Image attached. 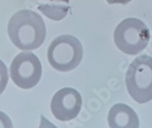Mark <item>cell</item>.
<instances>
[{"label": "cell", "mask_w": 152, "mask_h": 128, "mask_svg": "<svg viewBox=\"0 0 152 128\" xmlns=\"http://www.w3.org/2000/svg\"><path fill=\"white\" fill-rule=\"evenodd\" d=\"M107 123L110 128H139L136 112L125 104H116L109 110Z\"/></svg>", "instance_id": "52a82bcc"}, {"label": "cell", "mask_w": 152, "mask_h": 128, "mask_svg": "<svg viewBox=\"0 0 152 128\" xmlns=\"http://www.w3.org/2000/svg\"><path fill=\"white\" fill-rule=\"evenodd\" d=\"M83 47L80 41L70 35H62L55 38L48 50L50 65L59 72H69L81 63Z\"/></svg>", "instance_id": "3957f363"}, {"label": "cell", "mask_w": 152, "mask_h": 128, "mask_svg": "<svg viewBox=\"0 0 152 128\" xmlns=\"http://www.w3.org/2000/svg\"><path fill=\"white\" fill-rule=\"evenodd\" d=\"M46 3L38 5V10L43 13L47 17L54 20L59 21L65 18L68 13L69 0H44Z\"/></svg>", "instance_id": "ba28073f"}, {"label": "cell", "mask_w": 152, "mask_h": 128, "mask_svg": "<svg viewBox=\"0 0 152 128\" xmlns=\"http://www.w3.org/2000/svg\"><path fill=\"white\" fill-rule=\"evenodd\" d=\"M82 106V97L76 89L65 87L52 98L51 111L59 121H70L77 116Z\"/></svg>", "instance_id": "8992f818"}, {"label": "cell", "mask_w": 152, "mask_h": 128, "mask_svg": "<svg viewBox=\"0 0 152 128\" xmlns=\"http://www.w3.org/2000/svg\"><path fill=\"white\" fill-rule=\"evenodd\" d=\"M108 4H121V5H126L129 3L132 0H106Z\"/></svg>", "instance_id": "8fae6325"}, {"label": "cell", "mask_w": 152, "mask_h": 128, "mask_svg": "<svg viewBox=\"0 0 152 128\" xmlns=\"http://www.w3.org/2000/svg\"><path fill=\"white\" fill-rule=\"evenodd\" d=\"M12 127L13 124L11 123L10 118L3 112H0V128H12Z\"/></svg>", "instance_id": "30bf717a"}, {"label": "cell", "mask_w": 152, "mask_h": 128, "mask_svg": "<svg viewBox=\"0 0 152 128\" xmlns=\"http://www.w3.org/2000/svg\"><path fill=\"white\" fill-rule=\"evenodd\" d=\"M150 33L147 25L137 18H126L114 31V42L118 48L127 55H136L148 46Z\"/></svg>", "instance_id": "277c9868"}, {"label": "cell", "mask_w": 152, "mask_h": 128, "mask_svg": "<svg viewBox=\"0 0 152 128\" xmlns=\"http://www.w3.org/2000/svg\"><path fill=\"white\" fill-rule=\"evenodd\" d=\"M10 40L21 50L38 48L46 39V25L37 13L24 9L12 16L7 26Z\"/></svg>", "instance_id": "6da1fadb"}, {"label": "cell", "mask_w": 152, "mask_h": 128, "mask_svg": "<svg viewBox=\"0 0 152 128\" xmlns=\"http://www.w3.org/2000/svg\"><path fill=\"white\" fill-rule=\"evenodd\" d=\"M8 82L7 68L3 61L0 60V95H1L7 87Z\"/></svg>", "instance_id": "9c48e42d"}, {"label": "cell", "mask_w": 152, "mask_h": 128, "mask_svg": "<svg viewBox=\"0 0 152 128\" xmlns=\"http://www.w3.org/2000/svg\"><path fill=\"white\" fill-rule=\"evenodd\" d=\"M126 85L130 96L139 104L152 100V57L140 55L132 61L126 74Z\"/></svg>", "instance_id": "7a4b0ae2"}, {"label": "cell", "mask_w": 152, "mask_h": 128, "mask_svg": "<svg viewBox=\"0 0 152 128\" xmlns=\"http://www.w3.org/2000/svg\"><path fill=\"white\" fill-rule=\"evenodd\" d=\"M42 66L37 56L30 52L18 54L10 65V77L18 87L29 89L39 82Z\"/></svg>", "instance_id": "5b68a950"}]
</instances>
